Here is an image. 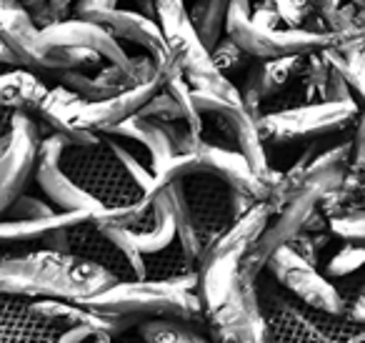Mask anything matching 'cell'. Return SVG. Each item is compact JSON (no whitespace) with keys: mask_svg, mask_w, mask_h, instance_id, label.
Wrapping results in <instances>:
<instances>
[{"mask_svg":"<svg viewBox=\"0 0 365 343\" xmlns=\"http://www.w3.org/2000/svg\"><path fill=\"white\" fill-rule=\"evenodd\" d=\"M81 18H88V21H96L106 28L110 36H115L120 43H128V46L138 48L143 56H150L158 66L165 73L175 71V63H173V56L168 51V43L163 38L160 28L153 18L143 16L138 11H125V8H98V11H83L76 13Z\"/></svg>","mask_w":365,"mask_h":343,"instance_id":"4fadbf2b","label":"cell"},{"mask_svg":"<svg viewBox=\"0 0 365 343\" xmlns=\"http://www.w3.org/2000/svg\"><path fill=\"white\" fill-rule=\"evenodd\" d=\"M41 38L48 46L56 48H71V51H86L96 53L106 63H128L130 53L123 48V43L115 36L106 31L101 23L88 21L81 16H71L66 21H58L53 26L43 28Z\"/></svg>","mask_w":365,"mask_h":343,"instance_id":"2e32d148","label":"cell"},{"mask_svg":"<svg viewBox=\"0 0 365 343\" xmlns=\"http://www.w3.org/2000/svg\"><path fill=\"white\" fill-rule=\"evenodd\" d=\"M275 8L285 28H303L310 21L308 0H275Z\"/></svg>","mask_w":365,"mask_h":343,"instance_id":"4316f807","label":"cell"},{"mask_svg":"<svg viewBox=\"0 0 365 343\" xmlns=\"http://www.w3.org/2000/svg\"><path fill=\"white\" fill-rule=\"evenodd\" d=\"M63 138L61 136H43L41 146H38V158H36V171H33V181L38 183L46 198L61 211H76V213H88V216H101L106 208L91 198L83 191L78 183H73V178L58 163V153H61Z\"/></svg>","mask_w":365,"mask_h":343,"instance_id":"5bb4252c","label":"cell"},{"mask_svg":"<svg viewBox=\"0 0 365 343\" xmlns=\"http://www.w3.org/2000/svg\"><path fill=\"white\" fill-rule=\"evenodd\" d=\"M328 226L330 233L335 238H340V241L365 243V206L328 218Z\"/></svg>","mask_w":365,"mask_h":343,"instance_id":"484cf974","label":"cell"},{"mask_svg":"<svg viewBox=\"0 0 365 343\" xmlns=\"http://www.w3.org/2000/svg\"><path fill=\"white\" fill-rule=\"evenodd\" d=\"M13 118H16V113H13V111H6V108H0V143H3L8 136H11Z\"/></svg>","mask_w":365,"mask_h":343,"instance_id":"836d02e7","label":"cell"},{"mask_svg":"<svg viewBox=\"0 0 365 343\" xmlns=\"http://www.w3.org/2000/svg\"><path fill=\"white\" fill-rule=\"evenodd\" d=\"M48 3H51L56 21H66L76 13V0H48Z\"/></svg>","mask_w":365,"mask_h":343,"instance_id":"1f68e13d","label":"cell"},{"mask_svg":"<svg viewBox=\"0 0 365 343\" xmlns=\"http://www.w3.org/2000/svg\"><path fill=\"white\" fill-rule=\"evenodd\" d=\"M48 86L43 76L28 71L23 66L0 68V108L13 113H26V116H36L41 103L46 101Z\"/></svg>","mask_w":365,"mask_h":343,"instance_id":"ffe728a7","label":"cell"},{"mask_svg":"<svg viewBox=\"0 0 365 343\" xmlns=\"http://www.w3.org/2000/svg\"><path fill=\"white\" fill-rule=\"evenodd\" d=\"M110 343H148V341L138 333V328H130V331H123L118 336H113Z\"/></svg>","mask_w":365,"mask_h":343,"instance_id":"e575fe53","label":"cell"},{"mask_svg":"<svg viewBox=\"0 0 365 343\" xmlns=\"http://www.w3.org/2000/svg\"><path fill=\"white\" fill-rule=\"evenodd\" d=\"M0 38L23 68L43 78L58 71H98L106 63L96 53L48 46L23 0H0Z\"/></svg>","mask_w":365,"mask_h":343,"instance_id":"ba28073f","label":"cell"},{"mask_svg":"<svg viewBox=\"0 0 365 343\" xmlns=\"http://www.w3.org/2000/svg\"><path fill=\"white\" fill-rule=\"evenodd\" d=\"M61 333L36 298L0 296V343H56Z\"/></svg>","mask_w":365,"mask_h":343,"instance_id":"ac0fdd59","label":"cell"},{"mask_svg":"<svg viewBox=\"0 0 365 343\" xmlns=\"http://www.w3.org/2000/svg\"><path fill=\"white\" fill-rule=\"evenodd\" d=\"M350 3H358V6H365V0H350Z\"/></svg>","mask_w":365,"mask_h":343,"instance_id":"74e56055","label":"cell"},{"mask_svg":"<svg viewBox=\"0 0 365 343\" xmlns=\"http://www.w3.org/2000/svg\"><path fill=\"white\" fill-rule=\"evenodd\" d=\"M303 63L305 56H280V58L253 61V66L248 68V73L243 78V88H238L245 108L258 118L260 108L265 103L275 101L278 93L285 86H290V81L300 78Z\"/></svg>","mask_w":365,"mask_h":343,"instance_id":"d6986e66","label":"cell"},{"mask_svg":"<svg viewBox=\"0 0 365 343\" xmlns=\"http://www.w3.org/2000/svg\"><path fill=\"white\" fill-rule=\"evenodd\" d=\"M118 0H76V13L83 11H98V8H115ZM73 13V16H76Z\"/></svg>","mask_w":365,"mask_h":343,"instance_id":"d6a6232c","label":"cell"},{"mask_svg":"<svg viewBox=\"0 0 365 343\" xmlns=\"http://www.w3.org/2000/svg\"><path fill=\"white\" fill-rule=\"evenodd\" d=\"M350 143H353V163L350 171H365V108H360L358 121L350 133Z\"/></svg>","mask_w":365,"mask_h":343,"instance_id":"83f0119b","label":"cell"},{"mask_svg":"<svg viewBox=\"0 0 365 343\" xmlns=\"http://www.w3.org/2000/svg\"><path fill=\"white\" fill-rule=\"evenodd\" d=\"M8 138H11V136H8ZM8 138H6V141H3V143H0V153H3V148L8 146Z\"/></svg>","mask_w":365,"mask_h":343,"instance_id":"8d00e7d4","label":"cell"},{"mask_svg":"<svg viewBox=\"0 0 365 343\" xmlns=\"http://www.w3.org/2000/svg\"><path fill=\"white\" fill-rule=\"evenodd\" d=\"M255 291L270 343H365V323L303 306L268 271L255 278Z\"/></svg>","mask_w":365,"mask_h":343,"instance_id":"3957f363","label":"cell"},{"mask_svg":"<svg viewBox=\"0 0 365 343\" xmlns=\"http://www.w3.org/2000/svg\"><path fill=\"white\" fill-rule=\"evenodd\" d=\"M78 303H83L91 311L123 318L130 326H138L148 318H178V321L205 323L203 306L193 288L178 286L170 281H155V278L115 281Z\"/></svg>","mask_w":365,"mask_h":343,"instance_id":"277c9868","label":"cell"},{"mask_svg":"<svg viewBox=\"0 0 365 343\" xmlns=\"http://www.w3.org/2000/svg\"><path fill=\"white\" fill-rule=\"evenodd\" d=\"M153 6H155L153 21L160 28L163 38L168 43V51L173 56V63L182 73V78L188 81L190 91L215 93V96L223 98H240L238 86L225 76H220L218 68L213 66L210 51L203 46L193 23H190L185 3L182 0H153Z\"/></svg>","mask_w":365,"mask_h":343,"instance_id":"52a82bcc","label":"cell"},{"mask_svg":"<svg viewBox=\"0 0 365 343\" xmlns=\"http://www.w3.org/2000/svg\"><path fill=\"white\" fill-rule=\"evenodd\" d=\"M270 216H273V206L268 201L255 203L233 226L218 233L200 253L195 293H198L200 306H203V316L213 313L233 291L240 273V263H243L248 248L255 243V238L268 226Z\"/></svg>","mask_w":365,"mask_h":343,"instance_id":"5b68a950","label":"cell"},{"mask_svg":"<svg viewBox=\"0 0 365 343\" xmlns=\"http://www.w3.org/2000/svg\"><path fill=\"white\" fill-rule=\"evenodd\" d=\"M98 333H103L96 323H78L73 328H66V331L58 336L56 343H93Z\"/></svg>","mask_w":365,"mask_h":343,"instance_id":"f1b7e54d","label":"cell"},{"mask_svg":"<svg viewBox=\"0 0 365 343\" xmlns=\"http://www.w3.org/2000/svg\"><path fill=\"white\" fill-rule=\"evenodd\" d=\"M230 3L233 0H193V6L188 8L190 23L208 51L225 36Z\"/></svg>","mask_w":365,"mask_h":343,"instance_id":"7402d4cb","label":"cell"},{"mask_svg":"<svg viewBox=\"0 0 365 343\" xmlns=\"http://www.w3.org/2000/svg\"><path fill=\"white\" fill-rule=\"evenodd\" d=\"M265 271L280 283L285 293H290L303 306L333 313V316H348L353 296H345L318 266L298 256L290 246L278 248L265 266Z\"/></svg>","mask_w":365,"mask_h":343,"instance_id":"9c48e42d","label":"cell"},{"mask_svg":"<svg viewBox=\"0 0 365 343\" xmlns=\"http://www.w3.org/2000/svg\"><path fill=\"white\" fill-rule=\"evenodd\" d=\"M348 316L353 318V321L358 323H365V281L360 283L358 293H355L353 298H350V311Z\"/></svg>","mask_w":365,"mask_h":343,"instance_id":"4dcf8cb0","label":"cell"},{"mask_svg":"<svg viewBox=\"0 0 365 343\" xmlns=\"http://www.w3.org/2000/svg\"><path fill=\"white\" fill-rule=\"evenodd\" d=\"M205 331L213 343H270L255 281L238 276L228 298L205 316Z\"/></svg>","mask_w":365,"mask_h":343,"instance_id":"30bf717a","label":"cell"},{"mask_svg":"<svg viewBox=\"0 0 365 343\" xmlns=\"http://www.w3.org/2000/svg\"><path fill=\"white\" fill-rule=\"evenodd\" d=\"M210 61H213V66L218 68L220 76H225L228 81L235 83V78H245V73H248V68L253 66L255 58L225 33V36L210 48Z\"/></svg>","mask_w":365,"mask_h":343,"instance_id":"603a6c76","label":"cell"},{"mask_svg":"<svg viewBox=\"0 0 365 343\" xmlns=\"http://www.w3.org/2000/svg\"><path fill=\"white\" fill-rule=\"evenodd\" d=\"M58 163L103 208L133 206L155 191V176L145 158L133 143L113 133H98V141L88 146L63 141Z\"/></svg>","mask_w":365,"mask_h":343,"instance_id":"6da1fadb","label":"cell"},{"mask_svg":"<svg viewBox=\"0 0 365 343\" xmlns=\"http://www.w3.org/2000/svg\"><path fill=\"white\" fill-rule=\"evenodd\" d=\"M11 66H21L18 63V58L13 56V51L6 46V41L0 38V68H11Z\"/></svg>","mask_w":365,"mask_h":343,"instance_id":"d590c367","label":"cell"},{"mask_svg":"<svg viewBox=\"0 0 365 343\" xmlns=\"http://www.w3.org/2000/svg\"><path fill=\"white\" fill-rule=\"evenodd\" d=\"M23 6L28 8V13H31V18L36 21V26L41 28V31L48 26H53V23H58L48 0H23Z\"/></svg>","mask_w":365,"mask_h":343,"instance_id":"f546056e","label":"cell"},{"mask_svg":"<svg viewBox=\"0 0 365 343\" xmlns=\"http://www.w3.org/2000/svg\"><path fill=\"white\" fill-rule=\"evenodd\" d=\"M195 166H198V173L220 178L225 186H230L238 193H245L253 201H268L270 186L250 168L243 153H238L235 148L220 146V143L203 138L200 146L195 148Z\"/></svg>","mask_w":365,"mask_h":343,"instance_id":"9a60e30c","label":"cell"},{"mask_svg":"<svg viewBox=\"0 0 365 343\" xmlns=\"http://www.w3.org/2000/svg\"><path fill=\"white\" fill-rule=\"evenodd\" d=\"M115 281L110 271L73 253L51 248L0 253V296L86 301Z\"/></svg>","mask_w":365,"mask_h":343,"instance_id":"7a4b0ae2","label":"cell"},{"mask_svg":"<svg viewBox=\"0 0 365 343\" xmlns=\"http://www.w3.org/2000/svg\"><path fill=\"white\" fill-rule=\"evenodd\" d=\"M41 138L38 123L26 113H16L8 146L0 153V216L33 181Z\"/></svg>","mask_w":365,"mask_h":343,"instance_id":"7c38bea8","label":"cell"},{"mask_svg":"<svg viewBox=\"0 0 365 343\" xmlns=\"http://www.w3.org/2000/svg\"><path fill=\"white\" fill-rule=\"evenodd\" d=\"M138 333L148 343H213L205 323L178 321V318H148L138 323Z\"/></svg>","mask_w":365,"mask_h":343,"instance_id":"44dd1931","label":"cell"},{"mask_svg":"<svg viewBox=\"0 0 365 343\" xmlns=\"http://www.w3.org/2000/svg\"><path fill=\"white\" fill-rule=\"evenodd\" d=\"M360 268H365V243L353 241H343V246L330 253L328 261L323 263V273L330 281L333 278H348Z\"/></svg>","mask_w":365,"mask_h":343,"instance_id":"cb8c5ba5","label":"cell"},{"mask_svg":"<svg viewBox=\"0 0 365 343\" xmlns=\"http://www.w3.org/2000/svg\"><path fill=\"white\" fill-rule=\"evenodd\" d=\"M165 76L150 78V81L140 83V86L123 91L118 96L103 98V101H86L76 118V128L91 133H108L110 128H115L118 123H123L125 118L135 116L153 96L163 88Z\"/></svg>","mask_w":365,"mask_h":343,"instance_id":"e0dca14e","label":"cell"},{"mask_svg":"<svg viewBox=\"0 0 365 343\" xmlns=\"http://www.w3.org/2000/svg\"><path fill=\"white\" fill-rule=\"evenodd\" d=\"M158 76H168V73L150 56L138 53V56H130L128 63H103L98 71H58L51 78L76 91L86 101H103V98L130 91Z\"/></svg>","mask_w":365,"mask_h":343,"instance_id":"8fae6325","label":"cell"},{"mask_svg":"<svg viewBox=\"0 0 365 343\" xmlns=\"http://www.w3.org/2000/svg\"><path fill=\"white\" fill-rule=\"evenodd\" d=\"M358 101H320L268 111L258 116V133L265 148L308 146L315 141H330L333 136L353 133L358 121Z\"/></svg>","mask_w":365,"mask_h":343,"instance_id":"8992f818","label":"cell"},{"mask_svg":"<svg viewBox=\"0 0 365 343\" xmlns=\"http://www.w3.org/2000/svg\"><path fill=\"white\" fill-rule=\"evenodd\" d=\"M333 56H335V61H338L340 71H343L345 81H348L350 91H353V98L358 101L360 108H365V53L333 51Z\"/></svg>","mask_w":365,"mask_h":343,"instance_id":"d4e9b609","label":"cell"}]
</instances>
